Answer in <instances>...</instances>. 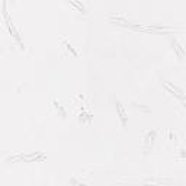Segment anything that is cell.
<instances>
[{
    "label": "cell",
    "instance_id": "cell-2",
    "mask_svg": "<svg viewBox=\"0 0 186 186\" xmlns=\"http://www.w3.org/2000/svg\"><path fill=\"white\" fill-rule=\"evenodd\" d=\"M64 44H66V47H67V48H68V50H70V51H71V53L74 54V55H77V53H76V51H74V50H73V48L70 47V44H68L67 41H64Z\"/></svg>",
    "mask_w": 186,
    "mask_h": 186
},
{
    "label": "cell",
    "instance_id": "cell-1",
    "mask_svg": "<svg viewBox=\"0 0 186 186\" xmlns=\"http://www.w3.org/2000/svg\"><path fill=\"white\" fill-rule=\"evenodd\" d=\"M116 108H118V114H119V118L122 121V125L125 127L127 125V115H125V111H124V108H122L119 100H116Z\"/></svg>",
    "mask_w": 186,
    "mask_h": 186
},
{
    "label": "cell",
    "instance_id": "cell-3",
    "mask_svg": "<svg viewBox=\"0 0 186 186\" xmlns=\"http://www.w3.org/2000/svg\"><path fill=\"white\" fill-rule=\"evenodd\" d=\"M73 183H74L76 186H86V185H83V183H79V182H77L76 179H73Z\"/></svg>",
    "mask_w": 186,
    "mask_h": 186
}]
</instances>
